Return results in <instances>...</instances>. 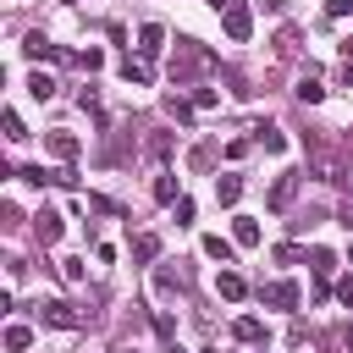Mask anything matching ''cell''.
I'll list each match as a JSON object with an SVG mask.
<instances>
[{"label":"cell","instance_id":"obj_17","mask_svg":"<svg viewBox=\"0 0 353 353\" xmlns=\"http://www.w3.org/2000/svg\"><path fill=\"white\" fill-rule=\"evenodd\" d=\"M154 199H160V204H176V199H182V193H176V176H171V171H160V176H154Z\"/></svg>","mask_w":353,"mask_h":353},{"label":"cell","instance_id":"obj_23","mask_svg":"<svg viewBox=\"0 0 353 353\" xmlns=\"http://www.w3.org/2000/svg\"><path fill=\"white\" fill-rule=\"evenodd\" d=\"M6 138H11V143H22V138H28V127H22V116H17V110H6Z\"/></svg>","mask_w":353,"mask_h":353},{"label":"cell","instance_id":"obj_15","mask_svg":"<svg viewBox=\"0 0 353 353\" xmlns=\"http://www.w3.org/2000/svg\"><path fill=\"white\" fill-rule=\"evenodd\" d=\"M232 237H237L243 248H254V243H259V221H254V215H237V221H232Z\"/></svg>","mask_w":353,"mask_h":353},{"label":"cell","instance_id":"obj_30","mask_svg":"<svg viewBox=\"0 0 353 353\" xmlns=\"http://www.w3.org/2000/svg\"><path fill=\"white\" fill-rule=\"evenodd\" d=\"M336 77H342V88H353V55L342 61V72H336Z\"/></svg>","mask_w":353,"mask_h":353},{"label":"cell","instance_id":"obj_27","mask_svg":"<svg viewBox=\"0 0 353 353\" xmlns=\"http://www.w3.org/2000/svg\"><path fill=\"white\" fill-rule=\"evenodd\" d=\"M22 182H33V188H44V182H50V171H44V165H28V171H22Z\"/></svg>","mask_w":353,"mask_h":353},{"label":"cell","instance_id":"obj_7","mask_svg":"<svg viewBox=\"0 0 353 353\" xmlns=\"http://www.w3.org/2000/svg\"><path fill=\"white\" fill-rule=\"evenodd\" d=\"M160 50H165V28L160 22H143L138 28V55H160Z\"/></svg>","mask_w":353,"mask_h":353},{"label":"cell","instance_id":"obj_22","mask_svg":"<svg viewBox=\"0 0 353 353\" xmlns=\"http://www.w3.org/2000/svg\"><path fill=\"white\" fill-rule=\"evenodd\" d=\"M77 66H83V72H99V66H105V50H94V44H88V50L77 55Z\"/></svg>","mask_w":353,"mask_h":353},{"label":"cell","instance_id":"obj_6","mask_svg":"<svg viewBox=\"0 0 353 353\" xmlns=\"http://www.w3.org/2000/svg\"><path fill=\"white\" fill-rule=\"evenodd\" d=\"M33 232H39V243H61V210L44 204V210L33 215Z\"/></svg>","mask_w":353,"mask_h":353},{"label":"cell","instance_id":"obj_26","mask_svg":"<svg viewBox=\"0 0 353 353\" xmlns=\"http://www.w3.org/2000/svg\"><path fill=\"white\" fill-rule=\"evenodd\" d=\"M336 303H342V309H353V276H342V281H336Z\"/></svg>","mask_w":353,"mask_h":353},{"label":"cell","instance_id":"obj_13","mask_svg":"<svg viewBox=\"0 0 353 353\" xmlns=\"http://www.w3.org/2000/svg\"><path fill=\"white\" fill-rule=\"evenodd\" d=\"M237 199H243V176H215V204H226V210H232Z\"/></svg>","mask_w":353,"mask_h":353},{"label":"cell","instance_id":"obj_32","mask_svg":"<svg viewBox=\"0 0 353 353\" xmlns=\"http://www.w3.org/2000/svg\"><path fill=\"white\" fill-rule=\"evenodd\" d=\"M210 6H215V11H226V6H232V0H210Z\"/></svg>","mask_w":353,"mask_h":353},{"label":"cell","instance_id":"obj_16","mask_svg":"<svg viewBox=\"0 0 353 353\" xmlns=\"http://www.w3.org/2000/svg\"><path fill=\"white\" fill-rule=\"evenodd\" d=\"M28 94H33V99H55V77H50V72H33V77H28Z\"/></svg>","mask_w":353,"mask_h":353},{"label":"cell","instance_id":"obj_28","mask_svg":"<svg viewBox=\"0 0 353 353\" xmlns=\"http://www.w3.org/2000/svg\"><path fill=\"white\" fill-rule=\"evenodd\" d=\"M61 276L66 281H83V259H61Z\"/></svg>","mask_w":353,"mask_h":353},{"label":"cell","instance_id":"obj_25","mask_svg":"<svg viewBox=\"0 0 353 353\" xmlns=\"http://www.w3.org/2000/svg\"><path fill=\"white\" fill-rule=\"evenodd\" d=\"M331 265H336V259H331V254H325V248H314V276H320V281H325V276H331Z\"/></svg>","mask_w":353,"mask_h":353},{"label":"cell","instance_id":"obj_18","mask_svg":"<svg viewBox=\"0 0 353 353\" xmlns=\"http://www.w3.org/2000/svg\"><path fill=\"white\" fill-rule=\"evenodd\" d=\"M154 254H160V237L154 232H138L132 237V259H154Z\"/></svg>","mask_w":353,"mask_h":353},{"label":"cell","instance_id":"obj_31","mask_svg":"<svg viewBox=\"0 0 353 353\" xmlns=\"http://www.w3.org/2000/svg\"><path fill=\"white\" fill-rule=\"evenodd\" d=\"M342 193H347V199H353V165H347V171H342Z\"/></svg>","mask_w":353,"mask_h":353},{"label":"cell","instance_id":"obj_2","mask_svg":"<svg viewBox=\"0 0 353 353\" xmlns=\"http://www.w3.org/2000/svg\"><path fill=\"white\" fill-rule=\"evenodd\" d=\"M39 325H61V331H77V325H83V314H77L72 303H61V298H44V303H39Z\"/></svg>","mask_w":353,"mask_h":353},{"label":"cell","instance_id":"obj_33","mask_svg":"<svg viewBox=\"0 0 353 353\" xmlns=\"http://www.w3.org/2000/svg\"><path fill=\"white\" fill-rule=\"evenodd\" d=\"M347 265H353V243H347Z\"/></svg>","mask_w":353,"mask_h":353},{"label":"cell","instance_id":"obj_24","mask_svg":"<svg viewBox=\"0 0 353 353\" xmlns=\"http://www.w3.org/2000/svg\"><path fill=\"white\" fill-rule=\"evenodd\" d=\"M193 105H199V110H215L221 94H215V88H193Z\"/></svg>","mask_w":353,"mask_h":353},{"label":"cell","instance_id":"obj_34","mask_svg":"<svg viewBox=\"0 0 353 353\" xmlns=\"http://www.w3.org/2000/svg\"><path fill=\"white\" fill-rule=\"evenodd\" d=\"M204 353H221V347H204Z\"/></svg>","mask_w":353,"mask_h":353},{"label":"cell","instance_id":"obj_10","mask_svg":"<svg viewBox=\"0 0 353 353\" xmlns=\"http://www.w3.org/2000/svg\"><path fill=\"white\" fill-rule=\"evenodd\" d=\"M215 292H221V298H226V303H237V298H243V292H248V281H243V276H237V270H221V276H215Z\"/></svg>","mask_w":353,"mask_h":353},{"label":"cell","instance_id":"obj_29","mask_svg":"<svg viewBox=\"0 0 353 353\" xmlns=\"http://www.w3.org/2000/svg\"><path fill=\"white\" fill-rule=\"evenodd\" d=\"M325 17H336V22H342V17H353V0H331V6H325Z\"/></svg>","mask_w":353,"mask_h":353},{"label":"cell","instance_id":"obj_3","mask_svg":"<svg viewBox=\"0 0 353 353\" xmlns=\"http://www.w3.org/2000/svg\"><path fill=\"white\" fill-rule=\"evenodd\" d=\"M298 182H303L298 171H281V176L270 182V193H265V204H270V210H287V204H292V193H298Z\"/></svg>","mask_w":353,"mask_h":353},{"label":"cell","instance_id":"obj_19","mask_svg":"<svg viewBox=\"0 0 353 353\" xmlns=\"http://www.w3.org/2000/svg\"><path fill=\"white\" fill-rule=\"evenodd\" d=\"M204 254H210V259H221V265H232V243H226L221 232H210V237H204Z\"/></svg>","mask_w":353,"mask_h":353},{"label":"cell","instance_id":"obj_14","mask_svg":"<svg viewBox=\"0 0 353 353\" xmlns=\"http://www.w3.org/2000/svg\"><path fill=\"white\" fill-rule=\"evenodd\" d=\"M292 94H298L303 105H320V99H325V83H320V77L309 72V77H298V88H292Z\"/></svg>","mask_w":353,"mask_h":353},{"label":"cell","instance_id":"obj_35","mask_svg":"<svg viewBox=\"0 0 353 353\" xmlns=\"http://www.w3.org/2000/svg\"><path fill=\"white\" fill-rule=\"evenodd\" d=\"M127 353H138V347H127Z\"/></svg>","mask_w":353,"mask_h":353},{"label":"cell","instance_id":"obj_8","mask_svg":"<svg viewBox=\"0 0 353 353\" xmlns=\"http://www.w3.org/2000/svg\"><path fill=\"white\" fill-rule=\"evenodd\" d=\"M22 55H28V61H55L61 50H55L44 33H28V39H22Z\"/></svg>","mask_w":353,"mask_h":353},{"label":"cell","instance_id":"obj_1","mask_svg":"<svg viewBox=\"0 0 353 353\" xmlns=\"http://www.w3.org/2000/svg\"><path fill=\"white\" fill-rule=\"evenodd\" d=\"M221 28H226V39H232V44H243V39L254 33V6H243V0H232V6L221 11Z\"/></svg>","mask_w":353,"mask_h":353},{"label":"cell","instance_id":"obj_5","mask_svg":"<svg viewBox=\"0 0 353 353\" xmlns=\"http://www.w3.org/2000/svg\"><path fill=\"white\" fill-rule=\"evenodd\" d=\"M44 149H50L55 160H77L83 143H77V132H44Z\"/></svg>","mask_w":353,"mask_h":353},{"label":"cell","instance_id":"obj_9","mask_svg":"<svg viewBox=\"0 0 353 353\" xmlns=\"http://www.w3.org/2000/svg\"><path fill=\"white\" fill-rule=\"evenodd\" d=\"M121 77H127L132 88H143V83L154 77V72H149V55H127V61H121Z\"/></svg>","mask_w":353,"mask_h":353},{"label":"cell","instance_id":"obj_12","mask_svg":"<svg viewBox=\"0 0 353 353\" xmlns=\"http://www.w3.org/2000/svg\"><path fill=\"white\" fill-rule=\"evenodd\" d=\"M28 347H33V325L11 320V325H6V353H28Z\"/></svg>","mask_w":353,"mask_h":353},{"label":"cell","instance_id":"obj_4","mask_svg":"<svg viewBox=\"0 0 353 353\" xmlns=\"http://www.w3.org/2000/svg\"><path fill=\"white\" fill-rule=\"evenodd\" d=\"M259 298L276 309H298V281H270V287H259Z\"/></svg>","mask_w":353,"mask_h":353},{"label":"cell","instance_id":"obj_21","mask_svg":"<svg viewBox=\"0 0 353 353\" xmlns=\"http://www.w3.org/2000/svg\"><path fill=\"white\" fill-rule=\"evenodd\" d=\"M259 149L281 154V149H287V132H281V127H259Z\"/></svg>","mask_w":353,"mask_h":353},{"label":"cell","instance_id":"obj_20","mask_svg":"<svg viewBox=\"0 0 353 353\" xmlns=\"http://www.w3.org/2000/svg\"><path fill=\"white\" fill-rule=\"evenodd\" d=\"M154 292H160V298H171V292H182V276L160 265V270H154Z\"/></svg>","mask_w":353,"mask_h":353},{"label":"cell","instance_id":"obj_36","mask_svg":"<svg viewBox=\"0 0 353 353\" xmlns=\"http://www.w3.org/2000/svg\"><path fill=\"white\" fill-rule=\"evenodd\" d=\"M66 6H72V0H66Z\"/></svg>","mask_w":353,"mask_h":353},{"label":"cell","instance_id":"obj_11","mask_svg":"<svg viewBox=\"0 0 353 353\" xmlns=\"http://www.w3.org/2000/svg\"><path fill=\"white\" fill-rule=\"evenodd\" d=\"M232 336H237V342H265V320L237 314V320H232Z\"/></svg>","mask_w":353,"mask_h":353}]
</instances>
